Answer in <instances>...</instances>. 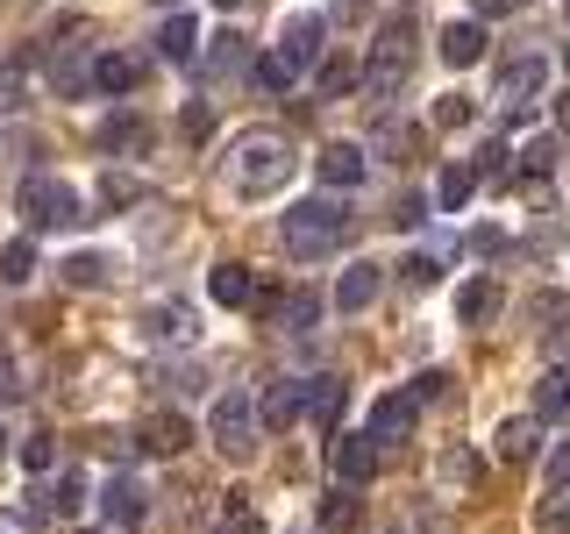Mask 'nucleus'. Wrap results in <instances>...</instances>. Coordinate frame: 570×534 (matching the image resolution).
Instances as JSON below:
<instances>
[{"mask_svg": "<svg viewBox=\"0 0 570 534\" xmlns=\"http://www.w3.org/2000/svg\"><path fill=\"white\" fill-rule=\"evenodd\" d=\"M278 236H285L293 257H321V249H335L350 236V207L335 200V192H314V200H299V207L278 214Z\"/></svg>", "mask_w": 570, "mask_h": 534, "instance_id": "1", "label": "nucleus"}, {"mask_svg": "<svg viewBox=\"0 0 570 534\" xmlns=\"http://www.w3.org/2000/svg\"><path fill=\"white\" fill-rule=\"evenodd\" d=\"M406 79H414V36H406V22H392L379 36V50H371V65H364V86H371V100H400L406 93Z\"/></svg>", "mask_w": 570, "mask_h": 534, "instance_id": "2", "label": "nucleus"}, {"mask_svg": "<svg viewBox=\"0 0 570 534\" xmlns=\"http://www.w3.org/2000/svg\"><path fill=\"white\" fill-rule=\"evenodd\" d=\"M293 178V142L285 136H249L243 150H236V186L257 200V192H272V186H285Z\"/></svg>", "mask_w": 570, "mask_h": 534, "instance_id": "3", "label": "nucleus"}, {"mask_svg": "<svg viewBox=\"0 0 570 534\" xmlns=\"http://www.w3.org/2000/svg\"><path fill=\"white\" fill-rule=\"evenodd\" d=\"M86 214V200L65 186V178H50V171H29L22 178V221L29 228H71Z\"/></svg>", "mask_w": 570, "mask_h": 534, "instance_id": "4", "label": "nucleus"}, {"mask_svg": "<svg viewBox=\"0 0 570 534\" xmlns=\"http://www.w3.org/2000/svg\"><path fill=\"white\" fill-rule=\"evenodd\" d=\"M207 435H214L222 456H249L257 449V399H249V392H222L214 414H207Z\"/></svg>", "mask_w": 570, "mask_h": 534, "instance_id": "5", "label": "nucleus"}, {"mask_svg": "<svg viewBox=\"0 0 570 534\" xmlns=\"http://www.w3.org/2000/svg\"><path fill=\"white\" fill-rule=\"evenodd\" d=\"M414 421H421V399H414V392H385V399L371 406V427H364V435L385 449V442H406V435H414Z\"/></svg>", "mask_w": 570, "mask_h": 534, "instance_id": "6", "label": "nucleus"}, {"mask_svg": "<svg viewBox=\"0 0 570 534\" xmlns=\"http://www.w3.org/2000/svg\"><path fill=\"white\" fill-rule=\"evenodd\" d=\"M278 58L285 65H321L328 58V22H321V14H293V22H285V36H278Z\"/></svg>", "mask_w": 570, "mask_h": 534, "instance_id": "7", "label": "nucleus"}, {"mask_svg": "<svg viewBox=\"0 0 570 534\" xmlns=\"http://www.w3.org/2000/svg\"><path fill=\"white\" fill-rule=\"evenodd\" d=\"M299 414H307V385L299 378H278V385H264V399H257V421H264V435H285Z\"/></svg>", "mask_w": 570, "mask_h": 534, "instance_id": "8", "label": "nucleus"}, {"mask_svg": "<svg viewBox=\"0 0 570 534\" xmlns=\"http://www.w3.org/2000/svg\"><path fill=\"white\" fill-rule=\"evenodd\" d=\"M142 513H150V498H142V485H136L129 471L100 485V521L107 527H142Z\"/></svg>", "mask_w": 570, "mask_h": 534, "instance_id": "9", "label": "nucleus"}, {"mask_svg": "<svg viewBox=\"0 0 570 534\" xmlns=\"http://www.w3.org/2000/svg\"><path fill=\"white\" fill-rule=\"evenodd\" d=\"M549 86V65L542 58H513V65H499V79H492V100H507V107H528L534 93Z\"/></svg>", "mask_w": 570, "mask_h": 534, "instance_id": "10", "label": "nucleus"}, {"mask_svg": "<svg viewBox=\"0 0 570 534\" xmlns=\"http://www.w3.org/2000/svg\"><path fill=\"white\" fill-rule=\"evenodd\" d=\"M136 449H142V456H178V449H193V421L165 406V414H150V421H142Z\"/></svg>", "mask_w": 570, "mask_h": 534, "instance_id": "11", "label": "nucleus"}, {"mask_svg": "<svg viewBox=\"0 0 570 534\" xmlns=\"http://www.w3.org/2000/svg\"><path fill=\"white\" fill-rule=\"evenodd\" d=\"M100 150H107V157H136V150H150V121H142L136 107H115V115L100 121Z\"/></svg>", "mask_w": 570, "mask_h": 534, "instance_id": "12", "label": "nucleus"}, {"mask_svg": "<svg viewBox=\"0 0 570 534\" xmlns=\"http://www.w3.org/2000/svg\"><path fill=\"white\" fill-rule=\"evenodd\" d=\"M142 335H150V343L186 349L193 343V307H186V299H157V307H142Z\"/></svg>", "mask_w": 570, "mask_h": 534, "instance_id": "13", "label": "nucleus"}, {"mask_svg": "<svg viewBox=\"0 0 570 534\" xmlns=\"http://www.w3.org/2000/svg\"><path fill=\"white\" fill-rule=\"evenodd\" d=\"M321 186H335V192H350V186H364V150H356V142H321Z\"/></svg>", "mask_w": 570, "mask_h": 534, "instance_id": "14", "label": "nucleus"}, {"mask_svg": "<svg viewBox=\"0 0 570 534\" xmlns=\"http://www.w3.org/2000/svg\"><path fill=\"white\" fill-rule=\"evenodd\" d=\"M335 477L356 492L364 477H379V442L371 435H335Z\"/></svg>", "mask_w": 570, "mask_h": 534, "instance_id": "15", "label": "nucleus"}, {"mask_svg": "<svg viewBox=\"0 0 570 534\" xmlns=\"http://www.w3.org/2000/svg\"><path fill=\"white\" fill-rule=\"evenodd\" d=\"M207 299H214V307H257V278H249V264H214V271H207Z\"/></svg>", "mask_w": 570, "mask_h": 534, "instance_id": "16", "label": "nucleus"}, {"mask_svg": "<svg viewBox=\"0 0 570 534\" xmlns=\"http://www.w3.org/2000/svg\"><path fill=\"white\" fill-rule=\"evenodd\" d=\"M343 406H350V385L343 378H307V421L321 427V435H335Z\"/></svg>", "mask_w": 570, "mask_h": 534, "instance_id": "17", "label": "nucleus"}, {"mask_svg": "<svg viewBox=\"0 0 570 534\" xmlns=\"http://www.w3.org/2000/svg\"><path fill=\"white\" fill-rule=\"evenodd\" d=\"M435 43H442V65H478V58H485V22H450V29H442L435 36Z\"/></svg>", "mask_w": 570, "mask_h": 534, "instance_id": "18", "label": "nucleus"}, {"mask_svg": "<svg viewBox=\"0 0 570 534\" xmlns=\"http://www.w3.org/2000/svg\"><path fill=\"white\" fill-rule=\"evenodd\" d=\"M371 299H379V264H350V271L335 278V307H343V314H364Z\"/></svg>", "mask_w": 570, "mask_h": 534, "instance_id": "19", "label": "nucleus"}, {"mask_svg": "<svg viewBox=\"0 0 570 534\" xmlns=\"http://www.w3.org/2000/svg\"><path fill=\"white\" fill-rule=\"evenodd\" d=\"M50 86H58L65 100H79L86 86H94V50H58V58H50Z\"/></svg>", "mask_w": 570, "mask_h": 534, "instance_id": "20", "label": "nucleus"}, {"mask_svg": "<svg viewBox=\"0 0 570 534\" xmlns=\"http://www.w3.org/2000/svg\"><path fill=\"white\" fill-rule=\"evenodd\" d=\"M136 79H142V65L129 58V50H100V58H94V86H100V93H136Z\"/></svg>", "mask_w": 570, "mask_h": 534, "instance_id": "21", "label": "nucleus"}, {"mask_svg": "<svg viewBox=\"0 0 570 534\" xmlns=\"http://www.w3.org/2000/svg\"><path fill=\"white\" fill-rule=\"evenodd\" d=\"M492 314H499V285H492V278H463V293H456V320H463V328H485Z\"/></svg>", "mask_w": 570, "mask_h": 534, "instance_id": "22", "label": "nucleus"}, {"mask_svg": "<svg viewBox=\"0 0 570 534\" xmlns=\"http://www.w3.org/2000/svg\"><path fill=\"white\" fill-rule=\"evenodd\" d=\"M364 527V498H356L350 485H335L328 498H321V534H356Z\"/></svg>", "mask_w": 570, "mask_h": 534, "instance_id": "23", "label": "nucleus"}, {"mask_svg": "<svg viewBox=\"0 0 570 534\" xmlns=\"http://www.w3.org/2000/svg\"><path fill=\"white\" fill-rule=\"evenodd\" d=\"M471 192H478V171L471 165H442L435 171V207L442 214H463V207H471Z\"/></svg>", "mask_w": 570, "mask_h": 534, "instance_id": "24", "label": "nucleus"}, {"mask_svg": "<svg viewBox=\"0 0 570 534\" xmlns=\"http://www.w3.org/2000/svg\"><path fill=\"white\" fill-rule=\"evenodd\" d=\"M193 50H200V29H193V14H171V22L157 29V58H165V65H193Z\"/></svg>", "mask_w": 570, "mask_h": 534, "instance_id": "25", "label": "nucleus"}, {"mask_svg": "<svg viewBox=\"0 0 570 534\" xmlns=\"http://www.w3.org/2000/svg\"><path fill=\"white\" fill-rule=\"evenodd\" d=\"M570 414V370H542L534 378V421H563Z\"/></svg>", "mask_w": 570, "mask_h": 534, "instance_id": "26", "label": "nucleus"}, {"mask_svg": "<svg viewBox=\"0 0 570 534\" xmlns=\"http://www.w3.org/2000/svg\"><path fill=\"white\" fill-rule=\"evenodd\" d=\"M534 442H542V421H499L492 449L507 456V463H528V456H534Z\"/></svg>", "mask_w": 570, "mask_h": 534, "instance_id": "27", "label": "nucleus"}, {"mask_svg": "<svg viewBox=\"0 0 570 534\" xmlns=\"http://www.w3.org/2000/svg\"><path fill=\"white\" fill-rule=\"evenodd\" d=\"M314 320H321V293H285V299H278V328L307 335Z\"/></svg>", "mask_w": 570, "mask_h": 534, "instance_id": "28", "label": "nucleus"}, {"mask_svg": "<svg viewBox=\"0 0 570 534\" xmlns=\"http://www.w3.org/2000/svg\"><path fill=\"white\" fill-rule=\"evenodd\" d=\"M29 278H36V243L14 236L8 249H0V285H29Z\"/></svg>", "mask_w": 570, "mask_h": 534, "instance_id": "29", "label": "nucleus"}, {"mask_svg": "<svg viewBox=\"0 0 570 534\" xmlns=\"http://www.w3.org/2000/svg\"><path fill=\"white\" fill-rule=\"evenodd\" d=\"M364 79V71H356L350 58H321V71H314V86H321V100H343L350 86Z\"/></svg>", "mask_w": 570, "mask_h": 534, "instance_id": "30", "label": "nucleus"}, {"mask_svg": "<svg viewBox=\"0 0 570 534\" xmlns=\"http://www.w3.org/2000/svg\"><path fill=\"white\" fill-rule=\"evenodd\" d=\"M249 79H257V86H264V93H285V86H293V79H299V71H293V65H285V58H278V50H264V58H249Z\"/></svg>", "mask_w": 570, "mask_h": 534, "instance_id": "31", "label": "nucleus"}, {"mask_svg": "<svg viewBox=\"0 0 570 534\" xmlns=\"http://www.w3.org/2000/svg\"><path fill=\"white\" fill-rule=\"evenodd\" d=\"M22 100H29V58H8V65H0V115L22 107Z\"/></svg>", "mask_w": 570, "mask_h": 534, "instance_id": "32", "label": "nucleus"}, {"mask_svg": "<svg viewBox=\"0 0 570 534\" xmlns=\"http://www.w3.org/2000/svg\"><path fill=\"white\" fill-rule=\"evenodd\" d=\"M65 285H107V257H94V249L65 257Z\"/></svg>", "mask_w": 570, "mask_h": 534, "instance_id": "33", "label": "nucleus"}, {"mask_svg": "<svg viewBox=\"0 0 570 534\" xmlns=\"http://www.w3.org/2000/svg\"><path fill=\"white\" fill-rule=\"evenodd\" d=\"M86 506V477L79 471H65L58 485H50V513H79Z\"/></svg>", "mask_w": 570, "mask_h": 534, "instance_id": "34", "label": "nucleus"}, {"mask_svg": "<svg viewBox=\"0 0 570 534\" xmlns=\"http://www.w3.org/2000/svg\"><path fill=\"white\" fill-rule=\"evenodd\" d=\"M243 58H249L243 36H214V43H207V71H236Z\"/></svg>", "mask_w": 570, "mask_h": 534, "instance_id": "35", "label": "nucleus"}, {"mask_svg": "<svg viewBox=\"0 0 570 534\" xmlns=\"http://www.w3.org/2000/svg\"><path fill=\"white\" fill-rule=\"evenodd\" d=\"M136 200H142V186H136L129 171H115V178L100 186V207H136Z\"/></svg>", "mask_w": 570, "mask_h": 534, "instance_id": "36", "label": "nucleus"}, {"mask_svg": "<svg viewBox=\"0 0 570 534\" xmlns=\"http://www.w3.org/2000/svg\"><path fill=\"white\" fill-rule=\"evenodd\" d=\"M534 534H570V506L542 498V506H534Z\"/></svg>", "mask_w": 570, "mask_h": 534, "instance_id": "37", "label": "nucleus"}, {"mask_svg": "<svg viewBox=\"0 0 570 534\" xmlns=\"http://www.w3.org/2000/svg\"><path fill=\"white\" fill-rule=\"evenodd\" d=\"M50 463H58V449H50V435H29V442H22V471L36 477V471H50Z\"/></svg>", "mask_w": 570, "mask_h": 534, "instance_id": "38", "label": "nucleus"}, {"mask_svg": "<svg viewBox=\"0 0 570 534\" xmlns=\"http://www.w3.org/2000/svg\"><path fill=\"white\" fill-rule=\"evenodd\" d=\"M549 165H557V142H549V136H542V142H528V157H521V171H528V186H534V178H542Z\"/></svg>", "mask_w": 570, "mask_h": 534, "instance_id": "39", "label": "nucleus"}, {"mask_svg": "<svg viewBox=\"0 0 570 534\" xmlns=\"http://www.w3.org/2000/svg\"><path fill=\"white\" fill-rule=\"evenodd\" d=\"M435 121H442V129H463V121H471V100H463V93H442L435 100Z\"/></svg>", "mask_w": 570, "mask_h": 534, "instance_id": "40", "label": "nucleus"}, {"mask_svg": "<svg viewBox=\"0 0 570 534\" xmlns=\"http://www.w3.org/2000/svg\"><path fill=\"white\" fill-rule=\"evenodd\" d=\"M557 492H570V442L549 449V498H557Z\"/></svg>", "mask_w": 570, "mask_h": 534, "instance_id": "41", "label": "nucleus"}, {"mask_svg": "<svg viewBox=\"0 0 570 534\" xmlns=\"http://www.w3.org/2000/svg\"><path fill=\"white\" fill-rule=\"evenodd\" d=\"M442 392H450V370H421V378H414V399H421V406L442 399Z\"/></svg>", "mask_w": 570, "mask_h": 534, "instance_id": "42", "label": "nucleus"}, {"mask_svg": "<svg viewBox=\"0 0 570 534\" xmlns=\"http://www.w3.org/2000/svg\"><path fill=\"white\" fill-rule=\"evenodd\" d=\"M186 136H193V142L214 136V107H207V100H193V107H186Z\"/></svg>", "mask_w": 570, "mask_h": 534, "instance_id": "43", "label": "nucleus"}, {"mask_svg": "<svg viewBox=\"0 0 570 534\" xmlns=\"http://www.w3.org/2000/svg\"><path fill=\"white\" fill-rule=\"evenodd\" d=\"M471 471H478V456H471V449H450V456H442V477H450V485H463Z\"/></svg>", "mask_w": 570, "mask_h": 534, "instance_id": "44", "label": "nucleus"}, {"mask_svg": "<svg viewBox=\"0 0 570 534\" xmlns=\"http://www.w3.org/2000/svg\"><path fill=\"white\" fill-rule=\"evenodd\" d=\"M14 399H22V378H14V364L0 356V406H14Z\"/></svg>", "mask_w": 570, "mask_h": 534, "instance_id": "45", "label": "nucleus"}, {"mask_svg": "<svg viewBox=\"0 0 570 534\" xmlns=\"http://www.w3.org/2000/svg\"><path fill=\"white\" fill-rule=\"evenodd\" d=\"M421 214H428V200H421V192H406V200H400V214H392V221H400V228H414Z\"/></svg>", "mask_w": 570, "mask_h": 534, "instance_id": "46", "label": "nucleus"}, {"mask_svg": "<svg viewBox=\"0 0 570 534\" xmlns=\"http://www.w3.org/2000/svg\"><path fill=\"white\" fill-rule=\"evenodd\" d=\"M521 0H478V22H492V14H513Z\"/></svg>", "mask_w": 570, "mask_h": 534, "instance_id": "47", "label": "nucleus"}, {"mask_svg": "<svg viewBox=\"0 0 570 534\" xmlns=\"http://www.w3.org/2000/svg\"><path fill=\"white\" fill-rule=\"evenodd\" d=\"M557 115H563V129H570V93H563V107H557Z\"/></svg>", "mask_w": 570, "mask_h": 534, "instance_id": "48", "label": "nucleus"}, {"mask_svg": "<svg viewBox=\"0 0 570 534\" xmlns=\"http://www.w3.org/2000/svg\"><path fill=\"white\" fill-rule=\"evenodd\" d=\"M214 8H243V0H214Z\"/></svg>", "mask_w": 570, "mask_h": 534, "instance_id": "49", "label": "nucleus"}, {"mask_svg": "<svg viewBox=\"0 0 570 534\" xmlns=\"http://www.w3.org/2000/svg\"><path fill=\"white\" fill-rule=\"evenodd\" d=\"M157 8H178V0H157Z\"/></svg>", "mask_w": 570, "mask_h": 534, "instance_id": "50", "label": "nucleus"}, {"mask_svg": "<svg viewBox=\"0 0 570 534\" xmlns=\"http://www.w3.org/2000/svg\"><path fill=\"white\" fill-rule=\"evenodd\" d=\"M0 449H8V435H0Z\"/></svg>", "mask_w": 570, "mask_h": 534, "instance_id": "51", "label": "nucleus"}, {"mask_svg": "<svg viewBox=\"0 0 570 534\" xmlns=\"http://www.w3.org/2000/svg\"><path fill=\"white\" fill-rule=\"evenodd\" d=\"M563 65H570V50H563Z\"/></svg>", "mask_w": 570, "mask_h": 534, "instance_id": "52", "label": "nucleus"}, {"mask_svg": "<svg viewBox=\"0 0 570 534\" xmlns=\"http://www.w3.org/2000/svg\"><path fill=\"white\" fill-rule=\"evenodd\" d=\"M86 534H94V527H86Z\"/></svg>", "mask_w": 570, "mask_h": 534, "instance_id": "53", "label": "nucleus"}]
</instances>
